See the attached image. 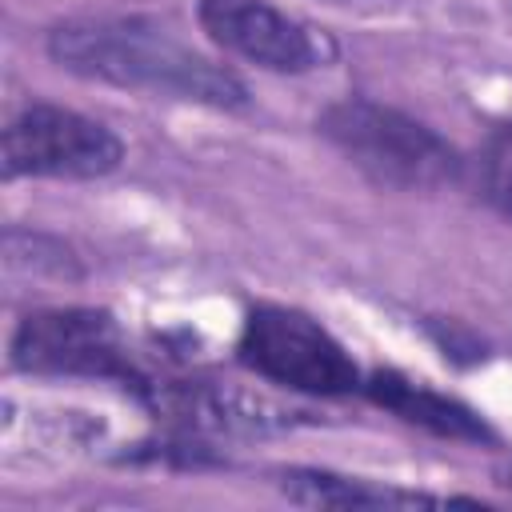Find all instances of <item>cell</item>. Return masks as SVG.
Returning <instances> with one entry per match:
<instances>
[{"mask_svg": "<svg viewBox=\"0 0 512 512\" xmlns=\"http://www.w3.org/2000/svg\"><path fill=\"white\" fill-rule=\"evenodd\" d=\"M48 56L84 80L136 88L216 112H236L248 104L244 80L176 40L168 28L136 16H104V20H68L48 32Z\"/></svg>", "mask_w": 512, "mask_h": 512, "instance_id": "1", "label": "cell"}, {"mask_svg": "<svg viewBox=\"0 0 512 512\" xmlns=\"http://www.w3.org/2000/svg\"><path fill=\"white\" fill-rule=\"evenodd\" d=\"M316 128L376 188L436 192L444 184H456L464 172L460 152L440 132L368 96H344L328 104L316 116Z\"/></svg>", "mask_w": 512, "mask_h": 512, "instance_id": "2", "label": "cell"}, {"mask_svg": "<svg viewBox=\"0 0 512 512\" xmlns=\"http://www.w3.org/2000/svg\"><path fill=\"white\" fill-rule=\"evenodd\" d=\"M236 356L256 376L308 392V396H348L364 388V376L348 348L312 316L284 308V304H260L248 312Z\"/></svg>", "mask_w": 512, "mask_h": 512, "instance_id": "3", "label": "cell"}, {"mask_svg": "<svg viewBox=\"0 0 512 512\" xmlns=\"http://www.w3.org/2000/svg\"><path fill=\"white\" fill-rule=\"evenodd\" d=\"M12 368L40 372V376H100L124 388H140L148 376L132 364L116 320L100 308H48L32 312L16 324Z\"/></svg>", "mask_w": 512, "mask_h": 512, "instance_id": "4", "label": "cell"}, {"mask_svg": "<svg viewBox=\"0 0 512 512\" xmlns=\"http://www.w3.org/2000/svg\"><path fill=\"white\" fill-rule=\"evenodd\" d=\"M124 160L120 136L72 108L28 104L4 128V176L36 180H96Z\"/></svg>", "mask_w": 512, "mask_h": 512, "instance_id": "5", "label": "cell"}, {"mask_svg": "<svg viewBox=\"0 0 512 512\" xmlns=\"http://www.w3.org/2000/svg\"><path fill=\"white\" fill-rule=\"evenodd\" d=\"M136 396L164 420H172L184 432H208V436H268L288 432L296 424H312L308 408L280 404L264 392L216 384V380H144Z\"/></svg>", "mask_w": 512, "mask_h": 512, "instance_id": "6", "label": "cell"}, {"mask_svg": "<svg viewBox=\"0 0 512 512\" xmlns=\"http://www.w3.org/2000/svg\"><path fill=\"white\" fill-rule=\"evenodd\" d=\"M200 28L224 52L268 72H312L332 60V40L268 0H200Z\"/></svg>", "mask_w": 512, "mask_h": 512, "instance_id": "7", "label": "cell"}, {"mask_svg": "<svg viewBox=\"0 0 512 512\" xmlns=\"http://www.w3.org/2000/svg\"><path fill=\"white\" fill-rule=\"evenodd\" d=\"M376 408L400 416L404 424H416L432 436H444V440H468V444H484V440H496L492 428L468 408L460 404L456 396H444L420 380H408L392 368L384 372H372L360 388Z\"/></svg>", "mask_w": 512, "mask_h": 512, "instance_id": "8", "label": "cell"}, {"mask_svg": "<svg viewBox=\"0 0 512 512\" xmlns=\"http://www.w3.org/2000/svg\"><path fill=\"white\" fill-rule=\"evenodd\" d=\"M276 488L304 508H440V504H472L468 496H436L420 488H400L368 476H344L328 468H284L276 472Z\"/></svg>", "mask_w": 512, "mask_h": 512, "instance_id": "9", "label": "cell"}, {"mask_svg": "<svg viewBox=\"0 0 512 512\" xmlns=\"http://www.w3.org/2000/svg\"><path fill=\"white\" fill-rule=\"evenodd\" d=\"M4 268L44 280H80L76 252L64 240L28 228H4Z\"/></svg>", "mask_w": 512, "mask_h": 512, "instance_id": "10", "label": "cell"}, {"mask_svg": "<svg viewBox=\"0 0 512 512\" xmlns=\"http://www.w3.org/2000/svg\"><path fill=\"white\" fill-rule=\"evenodd\" d=\"M476 184H480V196L496 212L512 216V124L496 128L484 140V148L476 156Z\"/></svg>", "mask_w": 512, "mask_h": 512, "instance_id": "11", "label": "cell"}, {"mask_svg": "<svg viewBox=\"0 0 512 512\" xmlns=\"http://www.w3.org/2000/svg\"><path fill=\"white\" fill-rule=\"evenodd\" d=\"M496 484H500L504 492H512V460H508L504 468H496Z\"/></svg>", "mask_w": 512, "mask_h": 512, "instance_id": "12", "label": "cell"}]
</instances>
